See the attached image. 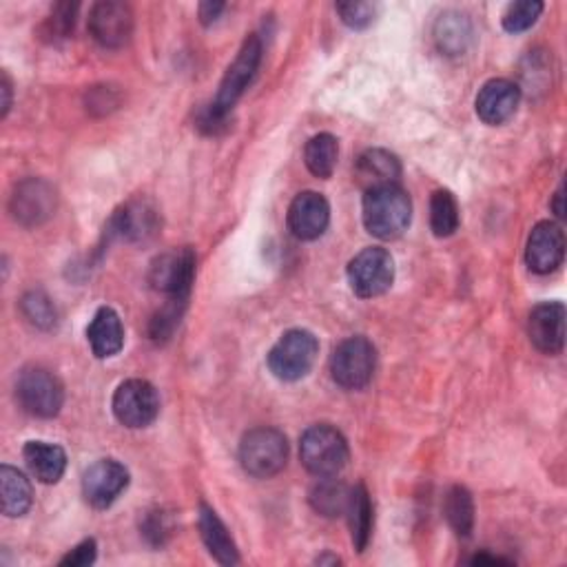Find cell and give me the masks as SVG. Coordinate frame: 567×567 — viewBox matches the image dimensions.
Returning <instances> with one entry per match:
<instances>
[{"mask_svg":"<svg viewBox=\"0 0 567 567\" xmlns=\"http://www.w3.org/2000/svg\"><path fill=\"white\" fill-rule=\"evenodd\" d=\"M317 563H319V565H323V563H333V565H338L340 558H338V556H319Z\"/></svg>","mask_w":567,"mask_h":567,"instance_id":"60d3db41","label":"cell"},{"mask_svg":"<svg viewBox=\"0 0 567 567\" xmlns=\"http://www.w3.org/2000/svg\"><path fill=\"white\" fill-rule=\"evenodd\" d=\"M198 528H200V536H202L206 550L211 552V556L217 563H222V565H237L239 563V552H237V545H235L231 532L226 530V525L217 517V512L206 504L200 506Z\"/></svg>","mask_w":567,"mask_h":567,"instance_id":"44dd1931","label":"cell"},{"mask_svg":"<svg viewBox=\"0 0 567 567\" xmlns=\"http://www.w3.org/2000/svg\"><path fill=\"white\" fill-rule=\"evenodd\" d=\"M355 178L366 191L386 185H397L401 178V162L394 153L386 149H368L357 160Z\"/></svg>","mask_w":567,"mask_h":567,"instance_id":"d6986e66","label":"cell"},{"mask_svg":"<svg viewBox=\"0 0 567 567\" xmlns=\"http://www.w3.org/2000/svg\"><path fill=\"white\" fill-rule=\"evenodd\" d=\"M129 470L116 459H101L83 474V495L96 510L111 508L127 491Z\"/></svg>","mask_w":567,"mask_h":567,"instance_id":"8fae6325","label":"cell"},{"mask_svg":"<svg viewBox=\"0 0 567 567\" xmlns=\"http://www.w3.org/2000/svg\"><path fill=\"white\" fill-rule=\"evenodd\" d=\"M299 459L315 476H338L349 463V444L344 435L329 426H310L299 441Z\"/></svg>","mask_w":567,"mask_h":567,"instance_id":"7a4b0ae2","label":"cell"},{"mask_svg":"<svg viewBox=\"0 0 567 567\" xmlns=\"http://www.w3.org/2000/svg\"><path fill=\"white\" fill-rule=\"evenodd\" d=\"M349 523H351V536L357 552H364L368 547L370 534H373V504L366 485H355L351 491V504L346 510Z\"/></svg>","mask_w":567,"mask_h":567,"instance_id":"484cf974","label":"cell"},{"mask_svg":"<svg viewBox=\"0 0 567 567\" xmlns=\"http://www.w3.org/2000/svg\"><path fill=\"white\" fill-rule=\"evenodd\" d=\"M543 14V3L536 0H521V3H512L504 14V29L508 34H521L536 25L539 16Z\"/></svg>","mask_w":567,"mask_h":567,"instance_id":"1f68e13d","label":"cell"},{"mask_svg":"<svg viewBox=\"0 0 567 567\" xmlns=\"http://www.w3.org/2000/svg\"><path fill=\"white\" fill-rule=\"evenodd\" d=\"M472 40V25L461 14H446L435 25V43L446 56H459Z\"/></svg>","mask_w":567,"mask_h":567,"instance_id":"4316f807","label":"cell"},{"mask_svg":"<svg viewBox=\"0 0 567 567\" xmlns=\"http://www.w3.org/2000/svg\"><path fill=\"white\" fill-rule=\"evenodd\" d=\"M377 366V351L366 338L344 340L331 357V375L344 390H362L370 383Z\"/></svg>","mask_w":567,"mask_h":567,"instance_id":"52a82bcc","label":"cell"},{"mask_svg":"<svg viewBox=\"0 0 567 567\" xmlns=\"http://www.w3.org/2000/svg\"><path fill=\"white\" fill-rule=\"evenodd\" d=\"M319 353L317 338L304 329H293L280 338L269 353V370L280 381H299L315 366Z\"/></svg>","mask_w":567,"mask_h":567,"instance_id":"5b68a950","label":"cell"},{"mask_svg":"<svg viewBox=\"0 0 567 567\" xmlns=\"http://www.w3.org/2000/svg\"><path fill=\"white\" fill-rule=\"evenodd\" d=\"M528 335L536 351L558 355L565 346V306L560 302L539 304L530 312Z\"/></svg>","mask_w":567,"mask_h":567,"instance_id":"e0dca14e","label":"cell"},{"mask_svg":"<svg viewBox=\"0 0 567 567\" xmlns=\"http://www.w3.org/2000/svg\"><path fill=\"white\" fill-rule=\"evenodd\" d=\"M224 10H226L224 3H202L200 10H198L202 25H213Z\"/></svg>","mask_w":567,"mask_h":567,"instance_id":"8d00e7d4","label":"cell"},{"mask_svg":"<svg viewBox=\"0 0 567 567\" xmlns=\"http://www.w3.org/2000/svg\"><path fill=\"white\" fill-rule=\"evenodd\" d=\"M90 32L105 49H120L133 34V12L118 0H103L92 8Z\"/></svg>","mask_w":567,"mask_h":567,"instance_id":"4fadbf2b","label":"cell"},{"mask_svg":"<svg viewBox=\"0 0 567 567\" xmlns=\"http://www.w3.org/2000/svg\"><path fill=\"white\" fill-rule=\"evenodd\" d=\"M98 556V545L94 539H87L80 545H75L67 556L60 558V565L62 567H87L96 560Z\"/></svg>","mask_w":567,"mask_h":567,"instance_id":"d590c367","label":"cell"},{"mask_svg":"<svg viewBox=\"0 0 567 567\" xmlns=\"http://www.w3.org/2000/svg\"><path fill=\"white\" fill-rule=\"evenodd\" d=\"M142 534L144 539L153 545V547H162L169 536L174 534V521L172 515H167L165 510H153L146 512L144 521H142Z\"/></svg>","mask_w":567,"mask_h":567,"instance_id":"836d02e7","label":"cell"},{"mask_svg":"<svg viewBox=\"0 0 567 567\" xmlns=\"http://www.w3.org/2000/svg\"><path fill=\"white\" fill-rule=\"evenodd\" d=\"M521 103V90L506 78L488 80L476 96V116L491 127L508 122Z\"/></svg>","mask_w":567,"mask_h":567,"instance_id":"2e32d148","label":"cell"},{"mask_svg":"<svg viewBox=\"0 0 567 567\" xmlns=\"http://www.w3.org/2000/svg\"><path fill=\"white\" fill-rule=\"evenodd\" d=\"M21 310L32 327H36L40 331H51L58 321L56 306L43 291H29L21 299Z\"/></svg>","mask_w":567,"mask_h":567,"instance_id":"4dcf8cb0","label":"cell"},{"mask_svg":"<svg viewBox=\"0 0 567 567\" xmlns=\"http://www.w3.org/2000/svg\"><path fill=\"white\" fill-rule=\"evenodd\" d=\"M565 258V235L556 222H539L525 245V262L539 275L554 273Z\"/></svg>","mask_w":567,"mask_h":567,"instance_id":"5bb4252c","label":"cell"},{"mask_svg":"<svg viewBox=\"0 0 567 567\" xmlns=\"http://www.w3.org/2000/svg\"><path fill=\"white\" fill-rule=\"evenodd\" d=\"M23 457L27 461L29 472L40 481V483H58L67 470V452L47 441H29L23 450Z\"/></svg>","mask_w":567,"mask_h":567,"instance_id":"7402d4cb","label":"cell"},{"mask_svg":"<svg viewBox=\"0 0 567 567\" xmlns=\"http://www.w3.org/2000/svg\"><path fill=\"white\" fill-rule=\"evenodd\" d=\"M114 415L127 428H146L160 415V397L153 383L144 379H127L114 394Z\"/></svg>","mask_w":567,"mask_h":567,"instance_id":"9c48e42d","label":"cell"},{"mask_svg":"<svg viewBox=\"0 0 567 567\" xmlns=\"http://www.w3.org/2000/svg\"><path fill=\"white\" fill-rule=\"evenodd\" d=\"M87 340L98 359L118 355L125 346V327L120 315L109 306L98 308L87 329Z\"/></svg>","mask_w":567,"mask_h":567,"instance_id":"ffe728a7","label":"cell"},{"mask_svg":"<svg viewBox=\"0 0 567 567\" xmlns=\"http://www.w3.org/2000/svg\"><path fill=\"white\" fill-rule=\"evenodd\" d=\"M430 228L437 237H450L459 228V204L450 191H435L430 198Z\"/></svg>","mask_w":567,"mask_h":567,"instance_id":"f1b7e54d","label":"cell"},{"mask_svg":"<svg viewBox=\"0 0 567 567\" xmlns=\"http://www.w3.org/2000/svg\"><path fill=\"white\" fill-rule=\"evenodd\" d=\"M340 157V144L338 138L331 133H317L306 142L304 149V162L306 169L321 180H329L338 167Z\"/></svg>","mask_w":567,"mask_h":567,"instance_id":"d4e9b609","label":"cell"},{"mask_svg":"<svg viewBox=\"0 0 567 567\" xmlns=\"http://www.w3.org/2000/svg\"><path fill=\"white\" fill-rule=\"evenodd\" d=\"M16 397L25 413L38 420H54L64 403V388L60 379L47 368H27L16 383Z\"/></svg>","mask_w":567,"mask_h":567,"instance_id":"8992f818","label":"cell"},{"mask_svg":"<svg viewBox=\"0 0 567 567\" xmlns=\"http://www.w3.org/2000/svg\"><path fill=\"white\" fill-rule=\"evenodd\" d=\"M198 258L193 249L185 247L178 251H169L153 260L149 271V282L157 293L167 297H187L191 295V286L196 280Z\"/></svg>","mask_w":567,"mask_h":567,"instance_id":"30bf717a","label":"cell"},{"mask_svg":"<svg viewBox=\"0 0 567 567\" xmlns=\"http://www.w3.org/2000/svg\"><path fill=\"white\" fill-rule=\"evenodd\" d=\"M187 308V297H169L167 304L162 306L153 319H151V327H149V335L153 342H167L172 340L174 331L178 329V323L182 319V312Z\"/></svg>","mask_w":567,"mask_h":567,"instance_id":"f546056e","label":"cell"},{"mask_svg":"<svg viewBox=\"0 0 567 567\" xmlns=\"http://www.w3.org/2000/svg\"><path fill=\"white\" fill-rule=\"evenodd\" d=\"M0 495H3V515L10 519L27 515L34 501L29 479L12 465L0 468Z\"/></svg>","mask_w":567,"mask_h":567,"instance_id":"603a6c76","label":"cell"},{"mask_svg":"<svg viewBox=\"0 0 567 567\" xmlns=\"http://www.w3.org/2000/svg\"><path fill=\"white\" fill-rule=\"evenodd\" d=\"M338 14L342 19L344 25H349L351 29H366L373 25L375 16H377V5L373 3H340Z\"/></svg>","mask_w":567,"mask_h":567,"instance_id":"e575fe53","label":"cell"},{"mask_svg":"<svg viewBox=\"0 0 567 567\" xmlns=\"http://www.w3.org/2000/svg\"><path fill=\"white\" fill-rule=\"evenodd\" d=\"M308 501L317 515L335 519L346 515L351 504V488L344 481H338L335 476H321L312 485Z\"/></svg>","mask_w":567,"mask_h":567,"instance_id":"cb8c5ba5","label":"cell"},{"mask_svg":"<svg viewBox=\"0 0 567 567\" xmlns=\"http://www.w3.org/2000/svg\"><path fill=\"white\" fill-rule=\"evenodd\" d=\"M160 231V215L146 200L125 204L109 222V235L127 241H149Z\"/></svg>","mask_w":567,"mask_h":567,"instance_id":"ac0fdd59","label":"cell"},{"mask_svg":"<svg viewBox=\"0 0 567 567\" xmlns=\"http://www.w3.org/2000/svg\"><path fill=\"white\" fill-rule=\"evenodd\" d=\"M468 563H472V565H483V563H491V565H499V563H510L508 558H504V556H491V554H476V556H472Z\"/></svg>","mask_w":567,"mask_h":567,"instance_id":"f35d334b","label":"cell"},{"mask_svg":"<svg viewBox=\"0 0 567 567\" xmlns=\"http://www.w3.org/2000/svg\"><path fill=\"white\" fill-rule=\"evenodd\" d=\"M444 512H446V519H448L450 528L459 536H470L472 534V528H474V501H472V495L468 493V488H463V485H454V488L446 495Z\"/></svg>","mask_w":567,"mask_h":567,"instance_id":"83f0119b","label":"cell"},{"mask_svg":"<svg viewBox=\"0 0 567 567\" xmlns=\"http://www.w3.org/2000/svg\"><path fill=\"white\" fill-rule=\"evenodd\" d=\"M346 275L357 297L362 299L379 297L394 282V260L386 249L370 247L351 260Z\"/></svg>","mask_w":567,"mask_h":567,"instance_id":"ba28073f","label":"cell"},{"mask_svg":"<svg viewBox=\"0 0 567 567\" xmlns=\"http://www.w3.org/2000/svg\"><path fill=\"white\" fill-rule=\"evenodd\" d=\"M288 441L275 428H256L239 444V463L256 479H271L286 468Z\"/></svg>","mask_w":567,"mask_h":567,"instance_id":"277c9868","label":"cell"},{"mask_svg":"<svg viewBox=\"0 0 567 567\" xmlns=\"http://www.w3.org/2000/svg\"><path fill=\"white\" fill-rule=\"evenodd\" d=\"M56 202V189L49 182L40 178H27L21 185H16L10 200V211L19 224L32 228L40 226L54 215Z\"/></svg>","mask_w":567,"mask_h":567,"instance_id":"7c38bea8","label":"cell"},{"mask_svg":"<svg viewBox=\"0 0 567 567\" xmlns=\"http://www.w3.org/2000/svg\"><path fill=\"white\" fill-rule=\"evenodd\" d=\"M413 220L411 196L399 185L368 189L364 196V226L377 239H397Z\"/></svg>","mask_w":567,"mask_h":567,"instance_id":"6da1fadb","label":"cell"},{"mask_svg":"<svg viewBox=\"0 0 567 567\" xmlns=\"http://www.w3.org/2000/svg\"><path fill=\"white\" fill-rule=\"evenodd\" d=\"M0 94H3V103H0V116H8L10 109H12V80L8 73H3V83H0Z\"/></svg>","mask_w":567,"mask_h":567,"instance_id":"74e56055","label":"cell"},{"mask_svg":"<svg viewBox=\"0 0 567 567\" xmlns=\"http://www.w3.org/2000/svg\"><path fill=\"white\" fill-rule=\"evenodd\" d=\"M75 16H78V5L75 3H58L51 10V16L45 21L43 34L49 36V40L67 38L73 32Z\"/></svg>","mask_w":567,"mask_h":567,"instance_id":"d6a6232c","label":"cell"},{"mask_svg":"<svg viewBox=\"0 0 567 567\" xmlns=\"http://www.w3.org/2000/svg\"><path fill=\"white\" fill-rule=\"evenodd\" d=\"M331 222V204L317 191L299 193L288 206V228L297 239L310 241L327 233Z\"/></svg>","mask_w":567,"mask_h":567,"instance_id":"9a60e30c","label":"cell"},{"mask_svg":"<svg viewBox=\"0 0 567 567\" xmlns=\"http://www.w3.org/2000/svg\"><path fill=\"white\" fill-rule=\"evenodd\" d=\"M262 54H264L262 40L256 34H251L245 43H241V49L237 51L233 64L228 67L226 75L222 78V85L217 90L213 105L206 107L215 118L226 120L231 109L235 107V103L241 98V94L249 90V85L256 80L258 69L262 64Z\"/></svg>","mask_w":567,"mask_h":567,"instance_id":"3957f363","label":"cell"},{"mask_svg":"<svg viewBox=\"0 0 567 567\" xmlns=\"http://www.w3.org/2000/svg\"><path fill=\"white\" fill-rule=\"evenodd\" d=\"M552 209H554L556 217H563V215H565V213H563V185H560L558 191L554 193V204H552Z\"/></svg>","mask_w":567,"mask_h":567,"instance_id":"ab89813d","label":"cell"}]
</instances>
